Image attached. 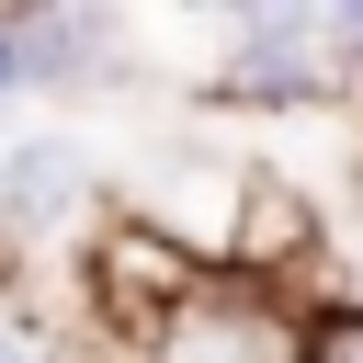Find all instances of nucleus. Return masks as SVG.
Returning <instances> with one entry per match:
<instances>
[{
	"instance_id": "f257e3e1",
	"label": "nucleus",
	"mask_w": 363,
	"mask_h": 363,
	"mask_svg": "<svg viewBox=\"0 0 363 363\" xmlns=\"http://www.w3.org/2000/svg\"><path fill=\"white\" fill-rule=\"evenodd\" d=\"M227 91H238V102H306V91H329L318 11H306V0L238 11V23H227Z\"/></svg>"
},
{
	"instance_id": "f03ea898",
	"label": "nucleus",
	"mask_w": 363,
	"mask_h": 363,
	"mask_svg": "<svg viewBox=\"0 0 363 363\" xmlns=\"http://www.w3.org/2000/svg\"><path fill=\"white\" fill-rule=\"evenodd\" d=\"M0 23H11L23 79H45V91H91V68L113 57V11H0Z\"/></svg>"
},
{
	"instance_id": "7ed1b4c3",
	"label": "nucleus",
	"mask_w": 363,
	"mask_h": 363,
	"mask_svg": "<svg viewBox=\"0 0 363 363\" xmlns=\"http://www.w3.org/2000/svg\"><path fill=\"white\" fill-rule=\"evenodd\" d=\"M182 306H193V261H170L147 227H125L113 261H102V318H125V329H170Z\"/></svg>"
},
{
	"instance_id": "20e7f679",
	"label": "nucleus",
	"mask_w": 363,
	"mask_h": 363,
	"mask_svg": "<svg viewBox=\"0 0 363 363\" xmlns=\"http://www.w3.org/2000/svg\"><path fill=\"white\" fill-rule=\"evenodd\" d=\"M79 193H91V159H79L68 136H34V147L0 159V227H45V216H68Z\"/></svg>"
},
{
	"instance_id": "39448f33",
	"label": "nucleus",
	"mask_w": 363,
	"mask_h": 363,
	"mask_svg": "<svg viewBox=\"0 0 363 363\" xmlns=\"http://www.w3.org/2000/svg\"><path fill=\"white\" fill-rule=\"evenodd\" d=\"M295 363H363V306H340V318H318Z\"/></svg>"
},
{
	"instance_id": "423d86ee",
	"label": "nucleus",
	"mask_w": 363,
	"mask_h": 363,
	"mask_svg": "<svg viewBox=\"0 0 363 363\" xmlns=\"http://www.w3.org/2000/svg\"><path fill=\"white\" fill-rule=\"evenodd\" d=\"M0 363H45V340H23V329H0Z\"/></svg>"
},
{
	"instance_id": "0eeeda50",
	"label": "nucleus",
	"mask_w": 363,
	"mask_h": 363,
	"mask_svg": "<svg viewBox=\"0 0 363 363\" xmlns=\"http://www.w3.org/2000/svg\"><path fill=\"white\" fill-rule=\"evenodd\" d=\"M0 91H23V57H11V23H0Z\"/></svg>"
}]
</instances>
